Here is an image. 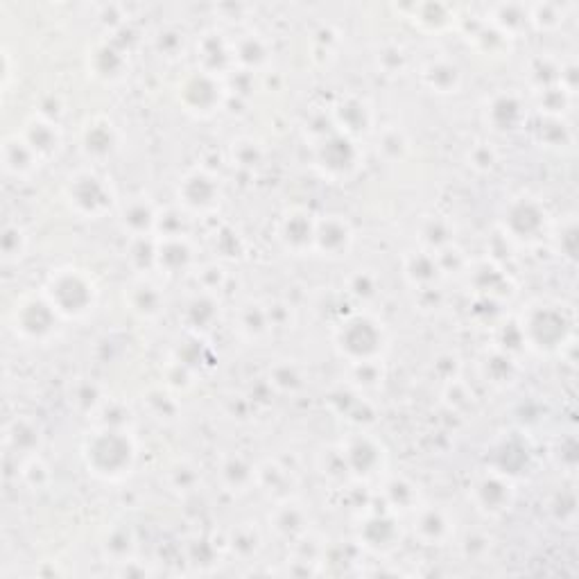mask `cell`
Listing matches in <instances>:
<instances>
[{"mask_svg":"<svg viewBox=\"0 0 579 579\" xmlns=\"http://www.w3.org/2000/svg\"><path fill=\"white\" fill-rule=\"evenodd\" d=\"M132 310L145 319L157 317L161 313V295L148 281H138L132 285Z\"/></svg>","mask_w":579,"mask_h":579,"instance_id":"2e32d148","label":"cell"},{"mask_svg":"<svg viewBox=\"0 0 579 579\" xmlns=\"http://www.w3.org/2000/svg\"><path fill=\"white\" fill-rule=\"evenodd\" d=\"M315 227L317 222L304 211H290L279 224V240L290 252L304 254L306 249L315 247Z\"/></svg>","mask_w":579,"mask_h":579,"instance_id":"9c48e42d","label":"cell"},{"mask_svg":"<svg viewBox=\"0 0 579 579\" xmlns=\"http://www.w3.org/2000/svg\"><path fill=\"white\" fill-rule=\"evenodd\" d=\"M179 202L190 213H209L220 202V186L209 172H190L179 186Z\"/></svg>","mask_w":579,"mask_h":579,"instance_id":"8992f818","label":"cell"},{"mask_svg":"<svg viewBox=\"0 0 579 579\" xmlns=\"http://www.w3.org/2000/svg\"><path fill=\"white\" fill-rule=\"evenodd\" d=\"M154 224H157V215L145 202H132L125 209V227H129L136 238H145Z\"/></svg>","mask_w":579,"mask_h":579,"instance_id":"e0dca14e","label":"cell"},{"mask_svg":"<svg viewBox=\"0 0 579 579\" xmlns=\"http://www.w3.org/2000/svg\"><path fill=\"white\" fill-rule=\"evenodd\" d=\"M3 157H5V170L14 177H28L41 161L30 145L25 143V138L21 134L5 138Z\"/></svg>","mask_w":579,"mask_h":579,"instance_id":"4fadbf2b","label":"cell"},{"mask_svg":"<svg viewBox=\"0 0 579 579\" xmlns=\"http://www.w3.org/2000/svg\"><path fill=\"white\" fill-rule=\"evenodd\" d=\"M179 91H181V98H184L186 111H193V114L197 116H209L220 107L218 82H215L213 75L206 71H202L200 75L188 77V80L181 84Z\"/></svg>","mask_w":579,"mask_h":579,"instance_id":"52a82bcc","label":"cell"},{"mask_svg":"<svg viewBox=\"0 0 579 579\" xmlns=\"http://www.w3.org/2000/svg\"><path fill=\"white\" fill-rule=\"evenodd\" d=\"M59 313L46 295L23 297L14 308V331L23 340L43 342L55 333Z\"/></svg>","mask_w":579,"mask_h":579,"instance_id":"5b68a950","label":"cell"},{"mask_svg":"<svg viewBox=\"0 0 579 579\" xmlns=\"http://www.w3.org/2000/svg\"><path fill=\"white\" fill-rule=\"evenodd\" d=\"M84 457L89 469L105 480H118L132 471L136 460V446L129 432L105 426L86 439Z\"/></svg>","mask_w":579,"mask_h":579,"instance_id":"6da1fadb","label":"cell"},{"mask_svg":"<svg viewBox=\"0 0 579 579\" xmlns=\"http://www.w3.org/2000/svg\"><path fill=\"white\" fill-rule=\"evenodd\" d=\"M21 136L39 159L50 157L59 148V143H62V134H59L57 125L48 118H32L30 123H25Z\"/></svg>","mask_w":579,"mask_h":579,"instance_id":"7c38bea8","label":"cell"},{"mask_svg":"<svg viewBox=\"0 0 579 579\" xmlns=\"http://www.w3.org/2000/svg\"><path fill=\"white\" fill-rule=\"evenodd\" d=\"M414 530H417L421 541H426V546H439L453 534L451 521L439 509H421L419 518L414 521Z\"/></svg>","mask_w":579,"mask_h":579,"instance_id":"5bb4252c","label":"cell"},{"mask_svg":"<svg viewBox=\"0 0 579 579\" xmlns=\"http://www.w3.org/2000/svg\"><path fill=\"white\" fill-rule=\"evenodd\" d=\"M475 498L487 514H503L514 500V489L500 475H487L475 485Z\"/></svg>","mask_w":579,"mask_h":579,"instance_id":"30bf717a","label":"cell"},{"mask_svg":"<svg viewBox=\"0 0 579 579\" xmlns=\"http://www.w3.org/2000/svg\"><path fill=\"white\" fill-rule=\"evenodd\" d=\"M116 127L107 118H93L82 132V150L93 159H105L114 154L116 145Z\"/></svg>","mask_w":579,"mask_h":579,"instance_id":"8fae6325","label":"cell"},{"mask_svg":"<svg viewBox=\"0 0 579 579\" xmlns=\"http://www.w3.org/2000/svg\"><path fill=\"white\" fill-rule=\"evenodd\" d=\"M43 295L55 306L59 317L80 319L93 310L95 301H98V288L84 270L66 267V270H57L50 276Z\"/></svg>","mask_w":579,"mask_h":579,"instance_id":"7a4b0ae2","label":"cell"},{"mask_svg":"<svg viewBox=\"0 0 579 579\" xmlns=\"http://www.w3.org/2000/svg\"><path fill=\"white\" fill-rule=\"evenodd\" d=\"M337 347L353 365L356 362H371L380 356V351L385 347V333L374 319L356 315L342 324L340 333H337Z\"/></svg>","mask_w":579,"mask_h":579,"instance_id":"3957f363","label":"cell"},{"mask_svg":"<svg viewBox=\"0 0 579 579\" xmlns=\"http://www.w3.org/2000/svg\"><path fill=\"white\" fill-rule=\"evenodd\" d=\"M353 243V231L347 220L340 215H328L326 220L317 222L315 227V249L324 256H344Z\"/></svg>","mask_w":579,"mask_h":579,"instance_id":"ba28073f","label":"cell"},{"mask_svg":"<svg viewBox=\"0 0 579 579\" xmlns=\"http://www.w3.org/2000/svg\"><path fill=\"white\" fill-rule=\"evenodd\" d=\"M66 197H68V202H71L75 213H80L82 218H91V220L105 215L116 202L111 186L91 170H80L68 179Z\"/></svg>","mask_w":579,"mask_h":579,"instance_id":"277c9868","label":"cell"},{"mask_svg":"<svg viewBox=\"0 0 579 579\" xmlns=\"http://www.w3.org/2000/svg\"><path fill=\"white\" fill-rule=\"evenodd\" d=\"M423 82H426L432 91L437 93H455L460 86V68L446 62H432L423 68Z\"/></svg>","mask_w":579,"mask_h":579,"instance_id":"9a60e30c","label":"cell"}]
</instances>
